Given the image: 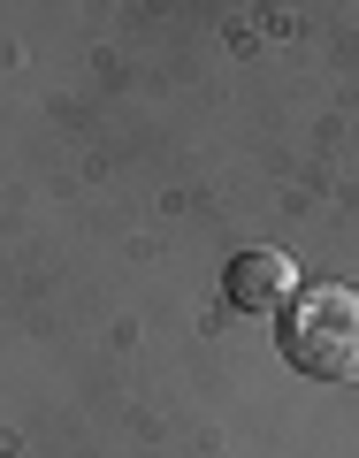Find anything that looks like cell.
Returning a JSON list of instances; mask_svg holds the SVG:
<instances>
[{
    "label": "cell",
    "instance_id": "2",
    "mask_svg": "<svg viewBox=\"0 0 359 458\" xmlns=\"http://www.w3.org/2000/svg\"><path fill=\"white\" fill-rule=\"evenodd\" d=\"M222 291H229V306H245V313H283V298H291V260L283 252H237L229 260V276H222Z\"/></svg>",
    "mask_w": 359,
    "mask_h": 458
},
{
    "label": "cell",
    "instance_id": "1",
    "mask_svg": "<svg viewBox=\"0 0 359 458\" xmlns=\"http://www.w3.org/2000/svg\"><path fill=\"white\" fill-rule=\"evenodd\" d=\"M283 360L313 382H359V291L352 283H306L283 298L276 321Z\"/></svg>",
    "mask_w": 359,
    "mask_h": 458
}]
</instances>
